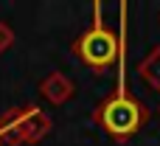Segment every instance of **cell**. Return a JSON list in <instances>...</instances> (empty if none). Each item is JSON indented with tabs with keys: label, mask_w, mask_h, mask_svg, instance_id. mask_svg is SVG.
I'll list each match as a JSON object with an SVG mask.
<instances>
[{
	"label": "cell",
	"mask_w": 160,
	"mask_h": 146,
	"mask_svg": "<svg viewBox=\"0 0 160 146\" xmlns=\"http://www.w3.org/2000/svg\"><path fill=\"white\" fill-rule=\"evenodd\" d=\"M146 118V110L124 93V79H118V93L98 107V124L118 141L135 135Z\"/></svg>",
	"instance_id": "obj_1"
},
{
	"label": "cell",
	"mask_w": 160,
	"mask_h": 146,
	"mask_svg": "<svg viewBox=\"0 0 160 146\" xmlns=\"http://www.w3.org/2000/svg\"><path fill=\"white\" fill-rule=\"evenodd\" d=\"M42 93H45L48 101L62 104V101H68V98L73 96V84H70V79L62 76V73H51V76L42 82Z\"/></svg>",
	"instance_id": "obj_4"
},
{
	"label": "cell",
	"mask_w": 160,
	"mask_h": 146,
	"mask_svg": "<svg viewBox=\"0 0 160 146\" xmlns=\"http://www.w3.org/2000/svg\"><path fill=\"white\" fill-rule=\"evenodd\" d=\"M141 76L146 82H152L155 87H160V51H155L143 65H141Z\"/></svg>",
	"instance_id": "obj_5"
},
{
	"label": "cell",
	"mask_w": 160,
	"mask_h": 146,
	"mask_svg": "<svg viewBox=\"0 0 160 146\" xmlns=\"http://www.w3.org/2000/svg\"><path fill=\"white\" fill-rule=\"evenodd\" d=\"M0 146H3V135H0Z\"/></svg>",
	"instance_id": "obj_7"
},
{
	"label": "cell",
	"mask_w": 160,
	"mask_h": 146,
	"mask_svg": "<svg viewBox=\"0 0 160 146\" xmlns=\"http://www.w3.org/2000/svg\"><path fill=\"white\" fill-rule=\"evenodd\" d=\"M48 129H51V121H48L37 107H28V110H22V113H17V110L8 113L6 121H3V127H0V135H3L8 143H22V141L34 143V141L45 138Z\"/></svg>",
	"instance_id": "obj_3"
},
{
	"label": "cell",
	"mask_w": 160,
	"mask_h": 146,
	"mask_svg": "<svg viewBox=\"0 0 160 146\" xmlns=\"http://www.w3.org/2000/svg\"><path fill=\"white\" fill-rule=\"evenodd\" d=\"M11 45V31H8V25H3L0 23V51L3 48H8Z\"/></svg>",
	"instance_id": "obj_6"
},
{
	"label": "cell",
	"mask_w": 160,
	"mask_h": 146,
	"mask_svg": "<svg viewBox=\"0 0 160 146\" xmlns=\"http://www.w3.org/2000/svg\"><path fill=\"white\" fill-rule=\"evenodd\" d=\"M76 51H79V56H82L93 70H107V68L118 59V53H121V39H118L110 28L101 25V6H96V23H93V28L79 39Z\"/></svg>",
	"instance_id": "obj_2"
}]
</instances>
